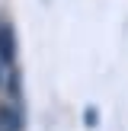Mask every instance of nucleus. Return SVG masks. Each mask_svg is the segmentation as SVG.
Wrapping results in <instances>:
<instances>
[{
  "instance_id": "1",
  "label": "nucleus",
  "mask_w": 128,
  "mask_h": 131,
  "mask_svg": "<svg viewBox=\"0 0 128 131\" xmlns=\"http://www.w3.org/2000/svg\"><path fill=\"white\" fill-rule=\"evenodd\" d=\"M16 54H19L16 26H13V19L0 16V61H3L6 67H13V64H16Z\"/></svg>"
},
{
  "instance_id": "2",
  "label": "nucleus",
  "mask_w": 128,
  "mask_h": 131,
  "mask_svg": "<svg viewBox=\"0 0 128 131\" xmlns=\"http://www.w3.org/2000/svg\"><path fill=\"white\" fill-rule=\"evenodd\" d=\"M26 128V112L16 102H0V131H23Z\"/></svg>"
},
{
  "instance_id": "3",
  "label": "nucleus",
  "mask_w": 128,
  "mask_h": 131,
  "mask_svg": "<svg viewBox=\"0 0 128 131\" xmlns=\"http://www.w3.org/2000/svg\"><path fill=\"white\" fill-rule=\"evenodd\" d=\"M3 90H6V99H10V102L23 106V70H19V64H13V67L6 70Z\"/></svg>"
},
{
  "instance_id": "4",
  "label": "nucleus",
  "mask_w": 128,
  "mask_h": 131,
  "mask_svg": "<svg viewBox=\"0 0 128 131\" xmlns=\"http://www.w3.org/2000/svg\"><path fill=\"white\" fill-rule=\"evenodd\" d=\"M83 125H87V128H96V125H99V109H96V106H87V109H83Z\"/></svg>"
},
{
  "instance_id": "5",
  "label": "nucleus",
  "mask_w": 128,
  "mask_h": 131,
  "mask_svg": "<svg viewBox=\"0 0 128 131\" xmlns=\"http://www.w3.org/2000/svg\"><path fill=\"white\" fill-rule=\"evenodd\" d=\"M6 70H10V67H6V64L0 61V90H3V80H6Z\"/></svg>"
}]
</instances>
